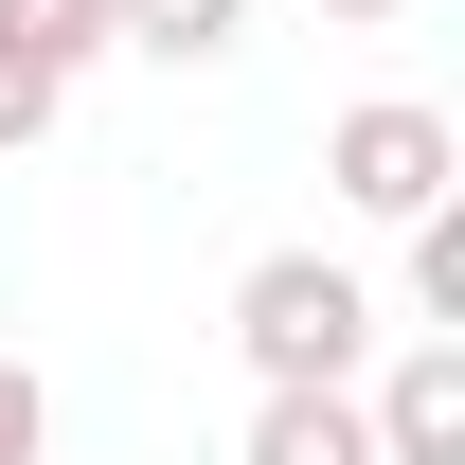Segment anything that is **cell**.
Segmentation results:
<instances>
[{
  "mask_svg": "<svg viewBox=\"0 0 465 465\" xmlns=\"http://www.w3.org/2000/svg\"><path fill=\"white\" fill-rule=\"evenodd\" d=\"M322 179H341V215H394V232H411V215L465 179V143H448V108L376 90V108H341V125H322Z\"/></svg>",
  "mask_w": 465,
  "mask_h": 465,
  "instance_id": "2",
  "label": "cell"
},
{
  "mask_svg": "<svg viewBox=\"0 0 465 465\" xmlns=\"http://www.w3.org/2000/svg\"><path fill=\"white\" fill-rule=\"evenodd\" d=\"M251 465H376L358 394H251Z\"/></svg>",
  "mask_w": 465,
  "mask_h": 465,
  "instance_id": "4",
  "label": "cell"
},
{
  "mask_svg": "<svg viewBox=\"0 0 465 465\" xmlns=\"http://www.w3.org/2000/svg\"><path fill=\"white\" fill-rule=\"evenodd\" d=\"M232 341L269 394H358V358H376V287H358L341 251H251L232 269Z\"/></svg>",
  "mask_w": 465,
  "mask_h": 465,
  "instance_id": "1",
  "label": "cell"
},
{
  "mask_svg": "<svg viewBox=\"0 0 465 465\" xmlns=\"http://www.w3.org/2000/svg\"><path fill=\"white\" fill-rule=\"evenodd\" d=\"M411 304H430V341H465V197L411 215Z\"/></svg>",
  "mask_w": 465,
  "mask_h": 465,
  "instance_id": "6",
  "label": "cell"
},
{
  "mask_svg": "<svg viewBox=\"0 0 465 465\" xmlns=\"http://www.w3.org/2000/svg\"><path fill=\"white\" fill-rule=\"evenodd\" d=\"M0 465H54V394H36L18 358H0Z\"/></svg>",
  "mask_w": 465,
  "mask_h": 465,
  "instance_id": "7",
  "label": "cell"
},
{
  "mask_svg": "<svg viewBox=\"0 0 465 465\" xmlns=\"http://www.w3.org/2000/svg\"><path fill=\"white\" fill-rule=\"evenodd\" d=\"M232 18H251V0H108V36H125V54H232Z\"/></svg>",
  "mask_w": 465,
  "mask_h": 465,
  "instance_id": "5",
  "label": "cell"
},
{
  "mask_svg": "<svg viewBox=\"0 0 465 465\" xmlns=\"http://www.w3.org/2000/svg\"><path fill=\"white\" fill-rule=\"evenodd\" d=\"M322 18H394V0H322Z\"/></svg>",
  "mask_w": 465,
  "mask_h": 465,
  "instance_id": "8",
  "label": "cell"
},
{
  "mask_svg": "<svg viewBox=\"0 0 465 465\" xmlns=\"http://www.w3.org/2000/svg\"><path fill=\"white\" fill-rule=\"evenodd\" d=\"M358 411H376V465H465V341H411Z\"/></svg>",
  "mask_w": 465,
  "mask_h": 465,
  "instance_id": "3",
  "label": "cell"
}]
</instances>
